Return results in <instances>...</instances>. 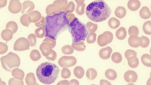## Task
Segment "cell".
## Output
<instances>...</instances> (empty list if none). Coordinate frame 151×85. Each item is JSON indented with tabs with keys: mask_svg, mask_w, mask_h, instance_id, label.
<instances>
[{
	"mask_svg": "<svg viewBox=\"0 0 151 85\" xmlns=\"http://www.w3.org/2000/svg\"><path fill=\"white\" fill-rule=\"evenodd\" d=\"M69 31L73 42H78L85 40L88 34V31L85 24L75 17L69 26Z\"/></svg>",
	"mask_w": 151,
	"mask_h": 85,
	"instance_id": "277c9868",
	"label": "cell"
},
{
	"mask_svg": "<svg viewBox=\"0 0 151 85\" xmlns=\"http://www.w3.org/2000/svg\"><path fill=\"white\" fill-rule=\"evenodd\" d=\"M105 75L106 78L110 81L115 80L117 77L116 72L112 69L107 70L105 73Z\"/></svg>",
	"mask_w": 151,
	"mask_h": 85,
	"instance_id": "5bb4252c",
	"label": "cell"
},
{
	"mask_svg": "<svg viewBox=\"0 0 151 85\" xmlns=\"http://www.w3.org/2000/svg\"><path fill=\"white\" fill-rule=\"evenodd\" d=\"M86 28L88 31L91 33H94L98 29L97 24L93 23L91 22H88L86 23Z\"/></svg>",
	"mask_w": 151,
	"mask_h": 85,
	"instance_id": "7402d4cb",
	"label": "cell"
},
{
	"mask_svg": "<svg viewBox=\"0 0 151 85\" xmlns=\"http://www.w3.org/2000/svg\"><path fill=\"white\" fill-rule=\"evenodd\" d=\"M62 51L63 52L64 54H71L73 52L74 50L70 46L67 45L62 48Z\"/></svg>",
	"mask_w": 151,
	"mask_h": 85,
	"instance_id": "4316f807",
	"label": "cell"
},
{
	"mask_svg": "<svg viewBox=\"0 0 151 85\" xmlns=\"http://www.w3.org/2000/svg\"><path fill=\"white\" fill-rule=\"evenodd\" d=\"M128 44L130 47L133 48H137L141 45L142 44V40L141 38L138 36H130L128 40Z\"/></svg>",
	"mask_w": 151,
	"mask_h": 85,
	"instance_id": "52a82bcc",
	"label": "cell"
},
{
	"mask_svg": "<svg viewBox=\"0 0 151 85\" xmlns=\"http://www.w3.org/2000/svg\"><path fill=\"white\" fill-rule=\"evenodd\" d=\"M87 17L91 21L100 23L109 17L111 14L110 7L102 0H97L90 3L86 9Z\"/></svg>",
	"mask_w": 151,
	"mask_h": 85,
	"instance_id": "7a4b0ae2",
	"label": "cell"
},
{
	"mask_svg": "<svg viewBox=\"0 0 151 85\" xmlns=\"http://www.w3.org/2000/svg\"><path fill=\"white\" fill-rule=\"evenodd\" d=\"M124 77L125 81L129 84H134L137 80L138 75L135 71L129 70L125 73Z\"/></svg>",
	"mask_w": 151,
	"mask_h": 85,
	"instance_id": "8992f818",
	"label": "cell"
},
{
	"mask_svg": "<svg viewBox=\"0 0 151 85\" xmlns=\"http://www.w3.org/2000/svg\"><path fill=\"white\" fill-rule=\"evenodd\" d=\"M74 74L77 78H82L84 75V70L83 68L81 66H77L74 70Z\"/></svg>",
	"mask_w": 151,
	"mask_h": 85,
	"instance_id": "ffe728a7",
	"label": "cell"
},
{
	"mask_svg": "<svg viewBox=\"0 0 151 85\" xmlns=\"http://www.w3.org/2000/svg\"><path fill=\"white\" fill-rule=\"evenodd\" d=\"M127 36V31L124 27H121L116 31V37L119 40H122L124 39Z\"/></svg>",
	"mask_w": 151,
	"mask_h": 85,
	"instance_id": "8fae6325",
	"label": "cell"
},
{
	"mask_svg": "<svg viewBox=\"0 0 151 85\" xmlns=\"http://www.w3.org/2000/svg\"><path fill=\"white\" fill-rule=\"evenodd\" d=\"M126 14L127 11L126 9L122 6L117 7L115 11V16L120 19L124 18L126 16Z\"/></svg>",
	"mask_w": 151,
	"mask_h": 85,
	"instance_id": "7c38bea8",
	"label": "cell"
},
{
	"mask_svg": "<svg viewBox=\"0 0 151 85\" xmlns=\"http://www.w3.org/2000/svg\"><path fill=\"white\" fill-rule=\"evenodd\" d=\"M108 24L110 28L116 29L120 25V22L115 17H111L108 20Z\"/></svg>",
	"mask_w": 151,
	"mask_h": 85,
	"instance_id": "2e32d148",
	"label": "cell"
},
{
	"mask_svg": "<svg viewBox=\"0 0 151 85\" xmlns=\"http://www.w3.org/2000/svg\"><path fill=\"white\" fill-rule=\"evenodd\" d=\"M100 85H111V83L105 79H101L100 81Z\"/></svg>",
	"mask_w": 151,
	"mask_h": 85,
	"instance_id": "1f68e13d",
	"label": "cell"
},
{
	"mask_svg": "<svg viewBox=\"0 0 151 85\" xmlns=\"http://www.w3.org/2000/svg\"><path fill=\"white\" fill-rule=\"evenodd\" d=\"M125 57L126 58L127 60L129 57L131 56H136L137 57V53L135 51L132 49H128L125 52Z\"/></svg>",
	"mask_w": 151,
	"mask_h": 85,
	"instance_id": "f1b7e54d",
	"label": "cell"
},
{
	"mask_svg": "<svg viewBox=\"0 0 151 85\" xmlns=\"http://www.w3.org/2000/svg\"><path fill=\"white\" fill-rule=\"evenodd\" d=\"M111 60L114 63L119 64L122 60V57L120 53L118 52H114L112 54Z\"/></svg>",
	"mask_w": 151,
	"mask_h": 85,
	"instance_id": "44dd1931",
	"label": "cell"
},
{
	"mask_svg": "<svg viewBox=\"0 0 151 85\" xmlns=\"http://www.w3.org/2000/svg\"><path fill=\"white\" fill-rule=\"evenodd\" d=\"M139 15L143 19H149L151 17V12L148 7L145 6L141 8L139 11Z\"/></svg>",
	"mask_w": 151,
	"mask_h": 85,
	"instance_id": "30bf717a",
	"label": "cell"
},
{
	"mask_svg": "<svg viewBox=\"0 0 151 85\" xmlns=\"http://www.w3.org/2000/svg\"><path fill=\"white\" fill-rule=\"evenodd\" d=\"M77 4H83L84 2V1H76Z\"/></svg>",
	"mask_w": 151,
	"mask_h": 85,
	"instance_id": "d6a6232c",
	"label": "cell"
},
{
	"mask_svg": "<svg viewBox=\"0 0 151 85\" xmlns=\"http://www.w3.org/2000/svg\"><path fill=\"white\" fill-rule=\"evenodd\" d=\"M72 47L76 50L78 51H83L86 49V46L83 41H81L78 42H73Z\"/></svg>",
	"mask_w": 151,
	"mask_h": 85,
	"instance_id": "d6986e66",
	"label": "cell"
},
{
	"mask_svg": "<svg viewBox=\"0 0 151 85\" xmlns=\"http://www.w3.org/2000/svg\"><path fill=\"white\" fill-rule=\"evenodd\" d=\"M97 35L95 33H91L88 35L86 37V42L88 44L94 43L96 40Z\"/></svg>",
	"mask_w": 151,
	"mask_h": 85,
	"instance_id": "cb8c5ba5",
	"label": "cell"
},
{
	"mask_svg": "<svg viewBox=\"0 0 151 85\" xmlns=\"http://www.w3.org/2000/svg\"><path fill=\"white\" fill-rule=\"evenodd\" d=\"M60 69L56 64L51 62L42 63L36 69L37 76L42 84H51L56 81Z\"/></svg>",
	"mask_w": 151,
	"mask_h": 85,
	"instance_id": "3957f363",
	"label": "cell"
},
{
	"mask_svg": "<svg viewBox=\"0 0 151 85\" xmlns=\"http://www.w3.org/2000/svg\"><path fill=\"white\" fill-rule=\"evenodd\" d=\"M86 4L85 3L81 5H77L76 9V12L78 15H82L84 12V8Z\"/></svg>",
	"mask_w": 151,
	"mask_h": 85,
	"instance_id": "484cf974",
	"label": "cell"
},
{
	"mask_svg": "<svg viewBox=\"0 0 151 85\" xmlns=\"http://www.w3.org/2000/svg\"><path fill=\"white\" fill-rule=\"evenodd\" d=\"M112 52L113 50L111 47H107L103 48L99 51V56L102 60H108L110 58Z\"/></svg>",
	"mask_w": 151,
	"mask_h": 85,
	"instance_id": "ba28073f",
	"label": "cell"
},
{
	"mask_svg": "<svg viewBox=\"0 0 151 85\" xmlns=\"http://www.w3.org/2000/svg\"><path fill=\"white\" fill-rule=\"evenodd\" d=\"M77 60L75 57L64 56L61 58L58 62V63L62 67L67 66L71 67L76 64Z\"/></svg>",
	"mask_w": 151,
	"mask_h": 85,
	"instance_id": "5b68a950",
	"label": "cell"
},
{
	"mask_svg": "<svg viewBox=\"0 0 151 85\" xmlns=\"http://www.w3.org/2000/svg\"><path fill=\"white\" fill-rule=\"evenodd\" d=\"M103 34H105L107 37L108 39V44L111 43L113 41V35L112 34V33L109 31H105Z\"/></svg>",
	"mask_w": 151,
	"mask_h": 85,
	"instance_id": "f546056e",
	"label": "cell"
},
{
	"mask_svg": "<svg viewBox=\"0 0 151 85\" xmlns=\"http://www.w3.org/2000/svg\"><path fill=\"white\" fill-rule=\"evenodd\" d=\"M86 75L89 80L91 81L94 80L97 76V71L93 68H90L86 71Z\"/></svg>",
	"mask_w": 151,
	"mask_h": 85,
	"instance_id": "e0dca14e",
	"label": "cell"
},
{
	"mask_svg": "<svg viewBox=\"0 0 151 85\" xmlns=\"http://www.w3.org/2000/svg\"><path fill=\"white\" fill-rule=\"evenodd\" d=\"M141 38L142 40V44L140 46L143 48L148 47L150 43V40L149 39L145 36H142Z\"/></svg>",
	"mask_w": 151,
	"mask_h": 85,
	"instance_id": "83f0119b",
	"label": "cell"
},
{
	"mask_svg": "<svg viewBox=\"0 0 151 85\" xmlns=\"http://www.w3.org/2000/svg\"><path fill=\"white\" fill-rule=\"evenodd\" d=\"M141 5L140 1L138 0H130L128 1L127 4L128 9L132 11H137Z\"/></svg>",
	"mask_w": 151,
	"mask_h": 85,
	"instance_id": "9c48e42d",
	"label": "cell"
},
{
	"mask_svg": "<svg viewBox=\"0 0 151 85\" xmlns=\"http://www.w3.org/2000/svg\"><path fill=\"white\" fill-rule=\"evenodd\" d=\"M71 73L69 70L67 69H64L62 72V77L64 78H68L70 76Z\"/></svg>",
	"mask_w": 151,
	"mask_h": 85,
	"instance_id": "4dcf8cb0",
	"label": "cell"
},
{
	"mask_svg": "<svg viewBox=\"0 0 151 85\" xmlns=\"http://www.w3.org/2000/svg\"><path fill=\"white\" fill-rule=\"evenodd\" d=\"M151 22L149 21L145 22L143 25V30L145 34L150 35L151 34Z\"/></svg>",
	"mask_w": 151,
	"mask_h": 85,
	"instance_id": "603a6c76",
	"label": "cell"
},
{
	"mask_svg": "<svg viewBox=\"0 0 151 85\" xmlns=\"http://www.w3.org/2000/svg\"><path fill=\"white\" fill-rule=\"evenodd\" d=\"M45 36L56 40L61 33L69 27V22L67 15L64 12L53 16L46 17Z\"/></svg>",
	"mask_w": 151,
	"mask_h": 85,
	"instance_id": "6da1fadb",
	"label": "cell"
},
{
	"mask_svg": "<svg viewBox=\"0 0 151 85\" xmlns=\"http://www.w3.org/2000/svg\"><path fill=\"white\" fill-rule=\"evenodd\" d=\"M97 43L101 47H104L108 44V39L105 34H102L99 35L97 39Z\"/></svg>",
	"mask_w": 151,
	"mask_h": 85,
	"instance_id": "9a60e30c",
	"label": "cell"
},
{
	"mask_svg": "<svg viewBox=\"0 0 151 85\" xmlns=\"http://www.w3.org/2000/svg\"><path fill=\"white\" fill-rule=\"evenodd\" d=\"M128 32L130 36H132V35L138 36L139 34V31L137 27L135 25H132L129 27Z\"/></svg>",
	"mask_w": 151,
	"mask_h": 85,
	"instance_id": "d4e9b609",
	"label": "cell"
},
{
	"mask_svg": "<svg viewBox=\"0 0 151 85\" xmlns=\"http://www.w3.org/2000/svg\"><path fill=\"white\" fill-rule=\"evenodd\" d=\"M127 60L128 65L130 68L134 69L139 65V60L137 57L133 56L129 57Z\"/></svg>",
	"mask_w": 151,
	"mask_h": 85,
	"instance_id": "4fadbf2b",
	"label": "cell"
},
{
	"mask_svg": "<svg viewBox=\"0 0 151 85\" xmlns=\"http://www.w3.org/2000/svg\"><path fill=\"white\" fill-rule=\"evenodd\" d=\"M141 62L145 66L148 67L151 66V56L148 54H145L142 56L141 58Z\"/></svg>",
	"mask_w": 151,
	"mask_h": 85,
	"instance_id": "ac0fdd59",
	"label": "cell"
}]
</instances>
